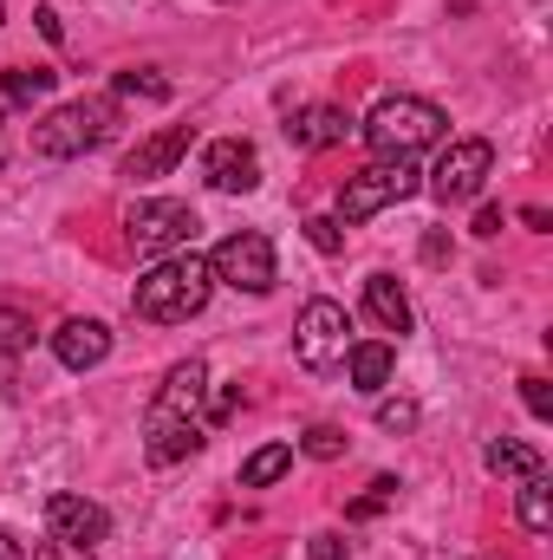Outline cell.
Instances as JSON below:
<instances>
[{
  "instance_id": "obj_11",
  "label": "cell",
  "mask_w": 553,
  "mask_h": 560,
  "mask_svg": "<svg viewBox=\"0 0 553 560\" xmlns=\"http://www.w3.org/2000/svg\"><path fill=\"white\" fill-rule=\"evenodd\" d=\"M202 176H209V189H222V196H248V189L261 183V150L248 138H215L202 150Z\"/></svg>"
},
{
  "instance_id": "obj_15",
  "label": "cell",
  "mask_w": 553,
  "mask_h": 560,
  "mask_svg": "<svg viewBox=\"0 0 553 560\" xmlns=\"http://www.w3.org/2000/svg\"><path fill=\"white\" fill-rule=\"evenodd\" d=\"M345 372H352V392L378 398V392L391 385V372H398V346H391V339H352Z\"/></svg>"
},
{
  "instance_id": "obj_20",
  "label": "cell",
  "mask_w": 553,
  "mask_h": 560,
  "mask_svg": "<svg viewBox=\"0 0 553 560\" xmlns=\"http://www.w3.org/2000/svg\"><path fill=\"white\" fill-rule=\"evenodd\" d=\"M52 92V72L46 66H13V72H0V98L7 105H33V98H46Z\"/></svg>"
},
{
  "instance_id": "obj_14",
  "label": "cell",
  "mask_w": 553,
  "mask_h": 560,
  "mask_svg": "<svg viewBox=\"0 0 553 560\" xmlns=\"http://www.w3.org/2000/svg\"><path fill=\"white\" fill-rule=\"evenodd\" d=\"M345 138H352V118L339 105H299L286 118V143L293 150H332V143H345Z\"/></svg>"
},
{
  "instance_id": "obj_16",
  "label": "cell",
  "mask_w": 553,
  "mask_h": 560,
  "mask_svg": "<svg viewBox=\"0 0 553 560\" xmlns=\"http://www.w3.org/2000/svg\"><path fill=\"white\" fill-rule=\"evenodd\" d=\"M196 450H202V423L143 418V456H150L156 469H169V463H183V456H196Z\"/></svg>"
},
{
  "instance_id": "obj_29",
  "label": "cell",
  "mask_w": 553,
  "mask_h": 560,
  "mask_svg": "<svg viewBox=\"0 0 553 560\" xmlns=\"http://www.w3.org/2000/svg\"><path fill=\"white\" fill-rule=\"evenodd\" d=\"M306 560H352V555H345L339 535H313V541H306Z\"/></svg>"
},
{
  "instance_id": "obj_7",
  "label": "cell",
  "mask_w": 553,
  "mask_h": 560,
  "mask_svg": "<svg viewBox=\"0 0 553 560\" xmlns=\"http://www.w3.org/2000/svg\"><path fill=\"white\" fill-rule=\"evenodd\" d=\"M196 229H202L196 209L176 202V196H150V202H138V209L125 215V235H131L138 255H176V248L196 242Z\"/></svg>"
},
{
  "instance_id": "obj_8",
  "label": "cell",
  "mask_w": 553,
  "mask_h": 560,
  "mask_svg": "<svg viewBox=\"0 0 553 560\" xmlns=\"http://www.w3.org/2000/svg\"><path fill=\"white\" fill-rule=\"evenodd\" d=\"M209 275L222 280V287H235V293H268V287L280 280L274 275V242H268L261 229H242V235L215 242Z\"/></svg>"
},
{
  "instance_id": "obj_6",
  "label": "cell",
  "mask_w": 553,
  "mask_h": 560,
  "mask_svg": "<svg viewBox=\"0 0 553 560\" xmlns=\"http://www.w3.org/2000/svg\"><path fill=\"white\" fill-rule=\"evenodd\" d=\"M489 176H495V143L489 138H456L443 156H436V170H430L423 189H430L443 209H456V202H475Z\"/></svg>"
},
{
  "instance_id": "obj_24",
  "label": "cell",
  "mask_w": 553,
  "mask_h": 560,
  "mask_svg": "<svg viewBox=\"0 0 553 560\" xmlns=\"http://www.w3.org/2000/svg\"><path fill=\"white\" fill-rule=\"evenodd\" d=\"M416 423H423L416 398H385V405H378V430H391V436H411Z\"/></svg>"
},
{
  "instance_id": "obj_28",
  "label": "cell",
  "mask_w": 553,
  "mask_h": 560,
  "mask_svg": "<svg viewBox=\"0 0 553 560\" xmlns=\"http://www.w3.org/2000/svg\"><path fill=\"white\" fill-rule=\"evenodd\" d=\"M521 405L548 423L553 418V385H548V378H521Z\"/></svg>"
},
{
  "instance_id": "obj_22",
  "label": "cell",
  "mask_w": 553,
  "mask_h": 560,
  "mask_svg": "<svg viewBox=\"0 0 553 560\" xmlns=\"http://www.w3.org/2000/svg\"><path fill=\"white\" fill-rule=\"evenodd\" d=\"M391 502H398V482H391V476H378L358 502H345V522H372V515H385Z\"/></svg>"
},
{
  "instance_id": "obj_9",
  "label": "cell",
  "mask_w": 553,
  "mask_h": 560,
  "mask_svg": "<svg viewBox=\"0 0 553 560\" xmlns=\"http://www.w3.org/2000/svg\"><path fill=\"white\" fill-rule=\"evenodd\" d=\"M202 405H209V365L202 359H183L163 372L156 398H150V418H176V423H202Z\"/></svg>"
},
{
  "instance_id": "obj_21",
  "label": "cell",
  "mask_w": 553,
  "mask_h": 560,
  "mask_svg": "<svg viewBox=\"0 0 553 560\" xmlns=\"http://www.w3.org/2000/svg\"><path fill=\"white\" fill-rule=\"evenodd\" d=\"M521 528H528V535H548V528H553V489H548V469L521 482Z\"/></svg>"
},
{
  "instance_id": "obj_33",
  "label": "cell",
  "mask_w": 553,
  "mask_h": 560,
  "mask_svg": "<svg viewBox=\"0 0 553 560\" xmlns=\"http://www.w3.org/2000/svg\"><path fill=\"white\" fill-rule=\"evenodd\" d=\"M443 255H449V235H443V229H436V235H430V242H423V261H443Z\"/></svg>"
},
{
  "instance_id": "obj_25",
  "label": "cell",
  "mask_w": 553,
  "mask_h": 560,
  "mask_svg": "<svg viewBox=\"0 0 553 560\" xmlns=\"http://www.w3.org/2000/svg\"><path fill=\"white\" fill-rule=\"evenodd\" d=\"M26 346H33V313L0 306V352H26Z\"/></svg>"
},
{
  "instance_id": "obj_12",
  "label": "cell",
  "mask_w": 553,
  "mask_h": 560,
  "mask_svg": "<svg viewBox=\"0 0 553 560\" xmlns=\"http://www.w3.org/2000/svg\"><path fill=\"white\" fill-rule=\"evenodd\" d=\"M52 359L66 365V372H92V365H105L111 359V326L105 319H66L59 332H52Z\"/></svg>"
},
{
  "instance_id": "obj_19",
  "label": "cell",
  "mask_w": 553,
  "mask_h": 560,
  "mask_svg": "<svg viewBox=\"0 0 553 560\" xmlns=\"http://www.w3.org/2000/svg\"><path fill=\"white\" fill-rule=\"evenodd\" d=\"M286 469H293V443H261V450L242 463V489H268Z\"/></svg>"
},
{
  "instance_id": "obj_31",
  "label": "cell",
  "mask_w": 553,
  "mask_h": 560,
  "mask_svg": "<svg viewBox=\"0 0 553 560\" xmlns=\"http://www.w3.org/2000/svg\"><path fill=\"white\" fill-rule=\"evenodd\" d=\"M33 20H39V33H46V39H66V26H59V13H52V7H39Z\"/></svg>"
},
{
  "instance_id": "obj_23",
  "label": "cell",
  "mask_w": 553,
  "mask_h": 560,
  "mask_svg": "<svg viewBox=\"0 0 553 560\" xmlns=\"http://www.w3.org/2000/svg\"><path fill=\"white\" fill-rule=\"evenodd\" d=\"M299 450H306L313 463H339V456H345V430H332V423H313V430L299 436Z\"/></svg>"
},
{
  "instance_id": "obj_27",
  "label": "cell",
  "mask_w": 553,
  "mask_h": 560,
  "mask_svg": "<svg viewBox=\"0 0 553 560\" xmlns=\"http://www.w3.org/2000/svg\"><path fill=\"white\" fill-rule=\"evenodd\" d=\"M118 92L125 98H169V79H156V72H118Z\"/></svg>"
},
{
  "instance_id": "obj_18",
  "label": "cell",
  "mask_w": 553,
  "mask_h": 560,
  "mask_svg": "<svg viewBox=\"0 0 553 560\" xmlns=\"http://www.w3.org/2000/svg\"><path fill=\"white\" fill-rule=\"evenodd\" d=\"M365 313H372V319H378L385 332H398V339H404V332L416 326L411 293L398 287V275H372V280H365Z\"/></svg>"
},
{
  "instance_id": "obj_17",
  "label": "cell",
  "mask_w": 553,
  "mask_h": 560,
  "mask_svg": "<svg viewBox=\"0 0 553 560\" xmlns=\"http://www.w3.org/2000/svg\"><path fill=\"white\" fill-rule=\"evenodd\" d=\"M482 469H489V476H508V482H528V476L548 469V456H541L534 443H521V436H489V443H482Z\"/></svg>"
},
{
  "instance_id": "obj_5",
  "label": "cell",
  "mask_w": 553,
  "mask_h": 560,
  "mask_svg": "<svg viewBox=\"0 0 553 560\" xmlns=\"http://www.w3.org/2000/svg\"><path fill=\"white\" fill-rule=\"evenodd\" d=\"M293 352L306 372H339L352 352V313L339 300H306V313L293 326Z\"/></svg>"
},
{
  "instance_id": "obj_30",
  "label": "cell",
  "mask_w": 553,
  "mask_h": 560,
  "mask_svg": "<svg viewBox=\"0 0 553 560\" xmlns=\"http://www.w3.org/2000/svg\"><path fill=\"white\" fill-rule=\"evenodd\" d=\"M33 560H92V548H72V541H39Z\"/></svg>"
},
{
  "instance_id": "obj_13",
  "label": "cell",
  "mask_w": 553,
  "mask_h": 560,
  "mask_svg": "<svg viewBox=\"0 0 553 560\" xmlns=\"http://www.w3.org/2000/svg\"><path fill=\"white\" fill-rule=\"evenodd\" d=\"M189 143H196V125H169V131L143 138L138 150L125 156V176H131V183H156V176H169V170L189 156Z\"/></svg>"
},
{
  "instance_id": "obj_1",
  "label": "cell",
  "mask_w": 553,
  "mask_h": 560,
  "mask_svg": "<svg viewBox=\"0 0 553 560\" xmlns=\"http://www.w3.org/2000/svg\"><path fill=\"white\" fill-rule=\"evenodd\" d=\"M209 293H215V275H209V255H169V261H156L150 275L131 287V313L150 319V326H183V319H196L202 306H209Z\"/></svg>"
},
{
  "instance_id": "obj_32",
  "label": "cell",
  "mask_w": 553,
  "mask_h": 560,
  "mask_svg": "<svg viewBox=\"0 0 553 560\" xmlns=\"http://www.w3.org/2000/svg\"><path fill=\"white\" fill-rule=\"evenodd\" d=\"M475 235H482V242L502 235V209H482V215H475Z\"/></svg>"
},
{
  "instance_id": "obj_3",
  "label": "cell",
  "mask_w": 553,
  "mask_h": 560,
  "mask_svg": "<svg viewBox=\"0 0 553 560\" xmlns=\"http://www.w3.org/2000/svg\"><path fill=\"white\" fill-rule=\"evenodd\" d=\"M111 125H118V105H111V98H72V105H52V112L33 125V156H52V163L85 156V150H98V143L111 138Z\"/></svg>"
},
{
  "instance_id": "obj_10",
  "label": "cell",
  "mask_w": 553,
  "mask_h": 560,
  "mask_svg": "<svg viewBox=\"0 0 553 560\" xmlns=\"http://www.w3.org/2000/svg\"><path fill=\"white\" fill-rule=\"evenodd\" d=\"M46 528H52V541L98 548V541L111 535V515H105L92 495H72V489H59V495H46Z\"/></svg>"
},
{
  "instance_id": "obj_35",
  "label": "cell",
  "mask_w": 553,
  "mask_h": 560,
  "mask_svg": "<svg viewBox=\"0 0 553 560\" xmlns=\"http://www.w3.org/2000/svg\"><path fill=\"white\" fill-rule=\"evenodd\" d=\"M0 20H7V0H0Z\"/></svg>"
},
{
  "instance_id": "obj_26",
  "label": "cell",
  "mask_w": 553,
  "mask_h": 560,
  "mask_svg": "<svg viewBox=\"0 0 553 560\" xmlns=\"http://www.w3.org/2000/svg\"><path fill=\"white\" fill-rule=\"evenodd\" d=\"M306 242H313L319 255H339V248H345V229H339L332 215H306Z\"/></svg>"
},
{
  "instance_id": "obj_34",
  "label": "cell",
  "mask_w": 553,
  "mask_h": 560,
  "mask_svg": "<svg viewBox=\"0 0 553 560\" xmlns=\"http://www.w3.org/2000/svg\"><path fill=\"white\" fill-rule=\"evenodd\" d=\"M0 560H26V555H20V541H13L7 528H0Z\"/></svg>"
},
{
  "instance_id": "obj_4",
  "label": "cell",
  "mask_w": 553,
  "mask_h": 560,
  "mask_svg": "<svg viewBox=\"0 0 553 560\" xmlns=\"http://www.w3.org/2000/svg\"><path fill=\"white\" fill-rule=\"evenodd\" d=\"M416 189H423V176L411 170V156H378V163H365L358 176H345V189H339V215H332V222H372L378 209L411 202Z\"/></svg>"
},
{
  "instance_id": "obj_2",
  "label": "cell",
  "mask_w": 553,
  "mask_h": 560,
  "mask_svg": "<svg viewBox=\"0 0 553 560\" xmlns=\"http://www.w3.org/2000/svg\"><path fill=\"white\" fill-rule=\"evenodd\" d=\"M443 131H449L443 105L411 98V92H398V98H378V105H372V118H365V143H372L378 156H416V150L443 143Z\"/></svg>"
}]
</instances>
